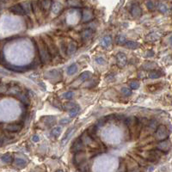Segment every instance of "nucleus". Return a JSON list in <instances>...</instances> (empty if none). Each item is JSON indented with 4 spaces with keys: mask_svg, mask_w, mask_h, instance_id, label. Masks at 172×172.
Masks as SVG:
<instances>
[{
    "mask_svg": "<svg viewBox=\"0 0 172 172\" xmlns=\"http://www.w3.org/2000/svg\"><path fill=\"white\" fill-rule=\"evenodd\" d=\"M125 123L127 128L129 129L131 134L133 135V137H134L135 139L139 138L141 133L142 126H143L142 120L135 116H130L126 119Z\"/></svg>",
    "mask_w": 172,
    "mask_h": 172,
    "instance_id": "nucleus-1",
    "label": "nucleus"
},
{
    "mask_svg": "<svg viewBox=\"0 0 172 172\" xmlns=\"http://www.w3.org/2000/svg\"><path fill=\"white\" fill-rule=\"evenodd\" d=\"M35 46L36 48L40 61L43 64H48L52 59V56L50 55L44 41L41 37L37 38V40L35 41Z\"/></svg>",
    "mask_w": 172,
    "mask_h": 172,
    "instance_id": "nucleus-2",
    "label": "nucleus"
},
{
    "mask_svg": "<svg viewBox=\"0 0 172 172\" xmlns=\"http://www.w3.org/2000/svg\"><path fill=\"white\" fill-rule=\"evenodd\" d=\"M41 38L44 41V43H45V45H46V47H47V48H48V52H49L52 58L57 57L58 55V53H59V49L58 48V47L56 46L55 42L53 41V39L48 35H42Z\"/></svg>",
    "mask_w": 172,
    "mask_h": 172,
    "instance_id": "nucleus-3",
    "label": "nucleus"
},
{
    "mask_svg": "<svg viewBox=\"0 0 172 172\" xmlns=\"http://www.w3.org/2000/svg\"><path fill=\"white\" fill-rule=\"evenodd\" d=\"M158 127V123L156 120H149L146 122L145 125L143 124V126H142V129H141V132L143 133H145V136H150L151 134H152L156 129Z\"/></svg>",
    "mask_w": 172,
    "mask_h": 172,
    "instance_id": "nucleus-4",
    "label": "nucleus"
},
{
    "mask_svg": "<svg viewBox=\"0 0 172 172\" xmlns=\"http://www.w3.org/2000/svg\"><path fill=\"white\" fill-rule=\"evenodd\" d=\"M125 165L127 171H139V165L136 163V161L132 157H127L125 160Z\"/></svg>",
    "mask_w": 172,
    "mask_h": 172,
    "instance_id": "nucleus-5",
    "label": "nucleus"
},
{
    "mask_svg": "<svg viewBox=\"0 0 172 172\" xmlns=\"http://www.w3.org/2000/svg\"><path fill=\"white\" fill-rule=\"evenodd\" d=\"M84 142L82 141L81 138H78L77 139L74 140V142L72 143L71 146V152L72 153H76L78 152H80V151H84Z\"/></svg>",
    "mask_w": 172,
    "mask_h": 172,
    "instance_id": "nucleus-6",
    "label": "nucleus"
},
{
    "mask_svg": "<svg viewBox=\"0 0 172 172\" xmlns=\"http://www.w3.org/2000/svg\"><path fill=\"white\" fill-rule=\"evenodd\" d=\"M74 157H73V164L77 166H79V165H82L84 162H85V159H86V157H85V153L84 151H80V152H78L76 153H74Z\"/></svg>",
    "mask_w": 172,
    "mask_h": 172,
    "instance_id": "nucleus-7",
    "label": "nucleus"
},
{
    "mask_svg": "<svg viewBox=\"0 0 172 172\" xmlns=\"http://www.w3.org/2000/svg\"><path fill=\"white\" fill-rule=\"evenodd\" d=\"M4 67L6 69H8L9 71H16V72H25L27 71H29V69H31L30 65H23V66H17V65H10V64H6L4 65Z\"/></svg>",
    "mask_w": 172,
    "mask_h": 172,
    "instance_id": "nucleus-8",
    "label": "nucleus"
},
{
    "mask_svg": "<svg viewBox=\"0 0 172 172\" xmlns=\"http://www.w3.org/2000/svg\"><path fill=\"white\" fill-rule=\"evenodd\" d=\"M22 125L16 124V123H10V124L3 125V129L6 132L11 133H18V132H20L22 130Z\"/></svg>",
    "mask_w": 172,
    "mask_h": 172,
    "instance_id": "nucleus-9",
    "label": "nucleus"
},
{
    "mask_svg": "<svg viewBox=\"0 0 172 172\" xmlns=\"http://www.w3.org/2000/svg\"><path fill=\"white\" fill-rule=\"evenodd\" d=\"M38 6L41 12L47 13L50 10L52 6V0H41L38 3Z\"/></svg>",
    "mask_w": 172,
    "mask_h": 172,
    "instance_id": "nucleus-10",
    "label": "nucleus"
},
{
    "mask_svg": "<svg viewBox=\"0 0 172 172\" xmlns=\"http://www.w3.org/2000/svg\"><path fill=\"white\" fill-rule=\"evenodd\" d=\"M127 63V58L124 53H118L116 55V64L120 68H123L126 66Z\"/></svg>",
    "mask_w": 172,
    "mask_h": 172,
    "instance_id": "nucleus-11",
    "label": "nucleus"
},
{
    "mask_svg": "<svg viewBox=\"0 0 172 172\" xmlns=\"http://www.w3.org/2000/svg\"><path fill=\"white\" fill-rule=\"evenodd\" d=\"M10 11L16 16H25L26 13L21 4H15L10 8Z\"/></svg>",
    "mask_w": 172,
    "mask_h": 172,
    "instance_id": "nucleus-12",
    "label": "nucleus"
},
{
    "mask_svg": "<svg viewBox=\"0 0 172 172\" xmlns=\"http://www.w3.org/2000/svg\"><path fill=\"white\" fill-rule=\"evenodd\" d=\"M78 49L77 42L73 40H70L68 45L66 46V55H72Z\"/></svg>",
    "mask_w": 172,
    "mask_h": 172,
    "instance_id": "nucleus-13",
    "label": "nucleus"
},
{
    "mask_svg": "<svg viewBox=\"0 0 172 172\" xmlns=\"http://www.w3.org/2000/svg\"><path fill=\"white\" fill-rule=\"evenodd\" d=\"M157 149L167 153L170 150H171V142L170 140H165L163 139L158 145H157Z\"/></svg>",
    "mask_w": 172,
    "mask_h": 172,
    "instance_id": "nucleus-14",
    "label": "nucleus"
},
{
    "mask_svg": "<svg viewBox=\"0 0 172 172\" xmlns=\"http://www.w3.org/2000/svg\"><path fill=\"white\" fill-rule=\"evenodd\" d=\"M16 97L22 103V104H24V105H26V106H28V105H29L30 104V101H29V97L26 94V93H24V92H19L16 96Z\"/></svg>",
    "mask_w": 172,
    "mask_h": 172,
    "instance_id": "nucleus-15",
    "label": "nucleus"
},
{
    "mask_svg": "<svg viewBox=\"0 0 172 172\" xmlns=\"http://www.w3.org/2000/svg\"><path fill=\"white\" fill-rule=\"evenodd\" d=\"M131 157L136 161V163H137L139 166L146 167V165H147V161H146V159H145L144 158H142V157L139 156V154H133Z\"/></svg>",
    "mask_w": 172,
    "mask_h": 172,
    "instance_id": "nucleus-16",
    "label": "nucleus"
},
{
    "mask_svg": "<svg viewBox=\"0 0 172 172\" xmlns=\"http://www.w3.org/2000/svg\"><path fill=\"white\" fill-rule=\"evenodd\" d=\"M141 14H142V10H141L140 6L137 3H134L131 9V15L133 17H139L141 16Z\"/></svg>",
    "mask_w": 172,
    "mask_h": 172,
    "instance_id": "nucleus-17",
    "label": "nucleus"
},
{
    "mask_svg": "<svg viewBox=\"0 0 172 172\" xmlns=\"http://www.w3.org/2000/svg\"><path fill=\"white\" fill-rule=\"evenodd\" d=\"M44 77L46 78H57L58 77H61V72L59 71H57V70H53V71H48L44 74Z\"/></svg>",
    "mask_w": 172,
    "mask_h": 172,
    "instance_id": "nucleus-18",
    "label": "nucleus"
},
{
    "mask_svg": "<svg viewBox=\"0 0 172 172\" xmlns=\"http://www.w3.org/2000/svg\"><path fill=\"white\" fill-rule=\"evenodd\" d=\"M163 76V72L161 70H152L148 73V78L152 79H157Z\"/></svg>",
    "mask_w": 172,
    "mask_h": 172,
    "instance_id": "nucleus-19",
    "label": "nucleus"
},
{
    "mask_svg": "<svg viewBox=\"0 0 172 172\" xmlns=\"http://www.w3.org/2000/svg\"><path fill=\"white\" fill-rule=\"evenodd\" d=\"M93 30L90 29H85L83 33H82V39H83V41H89L92 35H93Z\"/></svg>",
    "mask_w": 172,
    "mask_h": 172,
    "instance_id": "nucleus-20",
    "label": "nucleus"
},
{
    "mask_svg": "<svg viewBox=\"0 0 172 172\" xmlns=\"http://www.w3.org/2000/svg\"><path fill=\"white\" fill-rule=\"evenodd\" d=\"M124 45L126 48L131 49V50H135V49L139 48V44L134 41H126Z\"/></svg>",
    "mask_w": 172,
    "mask_h": 172,
    "instance_id": "nucleus-21",
    "label": "nucleus"
},
{
    "mask_svg": "<svg viewBox=\"0 0 172 172\" xmlns=\"http://www.w3.org/2000/svg\"><path fill=\"white\" fill-rule=\"evenodd\" d=\"M111 41H112V39L109 35H107V36H104L102 41H101V45L103 48H109L111 45Z\"/></svg>",
    "mask_w": 172,
    "mask_h": 172,
    "instance_id": "nucleus-22",
    "label": "nucleus"
},
{
    "mask_svg": "<svg viewBox=\"0 0 172 172\" xmlns=\"http://www.w3.org/2000/svg\"><path fill=\"white\" fill-rule=\"evenodd\" d=\"M21 5L22 6V8H23V10H24L26 14H28L29 16H30L32 14L33 10H32V5H31L30 2H28V1L27 2H23V3H22Z\"/></svg>",
    "mask_w": 172,
    "mask_h": 172,
    "instance_id": "nucleus-23",
    "label": "nucleus"
},
{
    "mask_svg": "<svg viewBox=\"0 0 172 172\" xmlns=\"http://www.w3.org/2000/svg\"><path fill=\"white\" fill-rule=\"evenodd\" d=\"M22 90L19 86L16 85V86H12V87H9L8 90H7V93L10 96H14L16 97L19 92H21Z\"/></svg>",
    "mask_w": 172,
    "mask_h": 172,
    "instance_id": "nucleus-24",
    "label": "nucleus"
},
{
    "mask_svg": "<svg viewBox=\"0 0 172 172\" xmlns=\"http://www.w3.org/2000/svg\"><path fill=\"white\" fill-rule=\"evenodd\" d=\"M91 76H92V73H91L90 71H84L83 73H81V74L79 75L78 80H79L80 82H85V81L89 80V79L91 78Z\"/></svg>",
    "mask_w": 172,
    "mask_h": 172,
    "instance_id": "nucleus-25",
    "label": "nucleus"
},
{
    "mask_svg": "<svg viewBox=\"0 0 172 172\" xmlns=\"http://www.w3.org/2000/svg\"><path fill=\"white\" fill-rule=\"evenodd\" d=\"M13 165L16 166V167H18V168H23L27 165V161L24 160V159H22V158H16L13 160Z\"/></svg>",
    "mask_w": 172,
    "mask_h": 172,
    "instance_id": "nucleus-26",
    "label": "nucleus"
},
{
    "mask_svg": "<svg viewBox=\"0 0 172 172\" xmlns=\"http://www.w3.org/2000/svg\"><path fill=\"white\" fill-rule=\"evenodd\" d=\"M159 38H160V35H159L158 33L154 32V33L149 34V35L146 36L145 40H146L147 41H150V42H154V41H158Z\"/></svg>",
    "mask_w": 172,
    "mask_h": 172,
    "instance_id": "nucleus-27",
    "label": "nucleus"
},
{
    "mask_svg": "<svg viewBox=\"0 0 172 172\" xmlns=\"http://www.w3.org/2000/svg\"><path fill=\"white\" fill-rule=\"evenodd\" d=\"M77 71H78V65H77L76 63H72V64L67 68V71H66V72H67V74H68L69 76L74 75L75 73H77Z\"/></svg>",
    "mask_w": 172,
    "mask_h": 172,
    "instance_id": "nucleus-28",
    "label": "nucleus"
},
{
    "mask_svg": "<svg viewBox=\"0 0 172 172\" xmlns=\"http://www.w3.org/2000/svg\"><path fill=\"white\" fill-rule=\"evenodd\" d=\"M1 160L4 163V164H7V165H10L13 162L14 158L13 157L11 156V154L10 153H6V154H3L2 157H1Z\"/></svg>",
    "mask_w": 172,
    "mask_h": 172,
    "instance_id": "nucleus-29",
    "label": "nucleus"
},
{
    "mask_svg": "<svg viewBox=\"0 0 172 172\" xmlns=\"http://www.w3.org/2000/svg\"><path fill=\"white\" fill-rule=\"evenodd\" d=\"M80 106L79 105H75L73 108H71V109H70V111H69V115H70V117L71 118H74L75 116H77V115H78V113H79V111H80Z\"/></svg>",
    "mask_w": 172,
    "mask_h": 172,
    "instance_id": "nucleus-30",
    "label": "nucleus"
},
{
    "mask_svg": "<svg viewBox=\"0 0 172 172\" xmlns=\"http://www.w3.org/2000/svg\"><path fill=\"white\" fill-rule=\"evenodd\" d=\"M157 64L154 62H145V64L142 65V68H144L145 70L148 71V70H154L157 67Z\"/></svg>",
    "mask_w": 172,
    "mask_h": 172,
    "instance_id": "nucleus-31",
    "label": "nucleus"
},
{
    "mask_svg": "<svg viewBox=\"0 0 172 172\" xmlns=\"http://www.w3.org/2000/svg\"><path fill=\"white\" fill-rule=\"evenodd\" d=\"M43 118H44L43 120H44V122H45L46 125L51 126L54 124H55L56 120L54 119V117H53V116H47V117H43Z\"/></svg>",
    "mask_w": 172,
    "mask_h": 172,
    "instance_id": "nucleus-32",
    "label": "nucleus"
},
{
    "mask_svg": "<svg viewBox=\"0 0 172 172\" xmlns=\"http://www.w3.org/2000/svg\"><path fill=\"white\" fill-rule=\"evenodd\" d=\"M61 132H62V129L60 126H56L54 127L52 132H51V136H53L54 138H58L59 135L61 134Z\"/></svg>",
    "mask_w": 172,
    "mask_h": 172,
    "instance_id": "nucleus-33",
    "label": "nucleus"
},
{
    "mask_svg": "<svg viewBox=\"0 0 172 172\" xmlns=\"http://www.w3.org/2000/svg\"><path fill=\"white\" fill-rule=\"evenodd\" d=\"M158 7V10H159L160 12H162L164 14H165V13L168 12V7L166 6V4H165L163 3H159Z\"/></svg>",
    "mask_w": 172,
    "mask_h": 172,
    "instance_id": "nucleus-34",
    "label": "nucleus"
},
{
    "mask_svg": "<svg viewBox=\"0 0 172 172\" xmlns=\"http://www.w3.org/2000/svg\"><path fill=\"white\" fill-rule=\"evenodd\" d=\"M129 86H130L131 90H136V89H138L139 87V83L137 80H132L129 83Z\"/></svg>",
    "mask_w": 172,
    "mask_h": 172,
    "instance_id": "nucleus-35",
    "label": "nucleus"
},
{
    "mask_svg": "<svg viewBox=\"0 0 172 172\" xmlns=\"http://www.w3.org/2000/svg\"><path fill=\"white\" fill-rule=\"evenodd\" d=\"M107 120H108V118H107V117H103V118H101V119H100V120H98V121L97 122L96 126H97V128H99V127L103 126L106 123Z\"/></svg>",
    "mask_w": 172,
    "mask_h": 172,
    "instance_id": "nucleus-36",
    "label": "nucleus"
},
{
    "mask_svg": "<svg viewBox=\"0 0 172 172\" xmlns=\"http://www.w3.org/2000/svg\"><path fill=\"white\" fill-rule=\"evenodd\" d=\"M74 130V127H71V128H69V129H67V131H66V133H65V135H64V137H63V139H62V142H65L67 139H68V138H69V136L71 135V133H72V131Z\"/></svg>",
    "mask_w": 172,
    "mask_h": 172,
    "instance_id": "nucleus-37",
    "label": "nucleus"
},
{
    "mask_svg": "<svg viewBox=\"0 0 172 172\" xmlns=\"http://www.w3.org/2000/svg\"><path fill=\"white\" fill-rule=\"evenodd\" d=\"M126 41V37L124 35H119L116 39V43L118 45H124Z\"/></svg>",
    "mask_w": 172,
    "mask_h": 172,
    "instance_id": "nucleus-38",
    "label": "nucleus"
},
{
    "mask_svg": "<svg viewBox=\"0 0 172 172\" xmlns=\"http://www.w3.org/2000/svg\"><path fill=\"white\" fill-rule=\"evenodd\" d=\"M145 5H146L147 9H148L149 10H155V8H156V6H155L154 3H153L152 0H148V1H146Z\"/></svg>",
    "mask_w": 172,
    "mask_h": 172,
    "instance_id": "nucleus-39",
    "label": "nucleus"
},
{
    "mask_svg": "<svg viewBox=\"0 0 172 172\" xmlns=\"http://www.w3.org/2000/svg\"><path fill=\"white\" fill-rule=\"evenodd\" d=\"M73 96H74V92L73 91H67V92H65V93H64L63 95H62V97L63 98H65V99H71L72 97H73Z\"/></svg>",
    "mask_w": 172,
    "mask_h": 172,
    "instance_id": "nucleus-40",
    "label": "nucleus"
},
{
    "mask_svg": "<svg viewBox=\"0 0 172 172\" xmlns=\"http://www.w3.org/2000/svg\"><path fill=\"white\" fill-rule=\"evenodd\" d=\"M8 89H9V85L8 84H5L3 83H0V94L7 92Z\"/></svg>",
    "mask_w": 172,
    "mask_h": 172,
    "instance_id": "nucleus-41",
    "label": "nucleus"
},
{
    "mask_svg": "<svg viewBox=\"0 0 172 172\" xmlns=\"http://www.w3.org/2000/svg\"><path fill=\"white\" fill-rule=\"evenodd\" d=\"M6 64H7V61H6V58L4 56V54L3 51H0V65L4 66Z\"/></svg>",
    "mask_w": 172,
    "mask_h": 172,
    "instance_id": "nucleus-42",
    "label": "nucleus"
},
{
    "mask_svg": "<svg viewBox=\"0 0 172 172\" xmlns=\"http://www.w3.org/2000/svg\"><path fill=\"white\" fill-rule=\"evenodd\" d=\"M121 93L124 96H126V97H129V96L132 95V90L130 89H128V88H122L121 89Z\"/></svg>",
    "mask_w": 172,
    "mask_h": 172,
    "instance_id": "nucleus-43",
    "label": "nucleus"
},
{
    "mask_svg": "<svg viewBox=\"0 0 172 172\" xmlns=\"http://www.w3.org/2000/svg\"><path fill=\"white\" fill-rule=\"evenodd\" d=\"M70 122H71V119H69V118H63L62 120H59V123L61 125H67Z\"/></svg>",
    "mask_w": 172,
    "mask_h": 172,
    "instance_id": "nucleus-44",
    "label": "nucleus"
},
{
    "mask_svg": "<svg viewBox=\"0 0 172 172\" xmlns=\"http://www.w3.org/2000/svg\"><path fill=\"white\" fill-rule=\"evenodd\" d=\"M76 104L74 103H65V107H64V109H71V108H73L74 106H75Z\"/></svg>",
    "mask_w": 172,
    "mask_h": 172,
    "instance_id": "nucleus-45",
    "label": "nucleus"
},
{
    "mask_svg": "<svg viewBox=\"0 0 172 172\" xmlns=\"http://www.w3.org/2000/svg\"><path fill=\"white\" fill-rule=\"evenodd\" d=\"M96 62L98 64V65H103L105 64V59L102 57H98L96 58Z\"/></svg>",
    "mask_w": 172,
    "mask_h": 172,
    "instance_id": "nucleus-46",
    "label": "nucleus"
},
{
    "mask_svg": "<svg viewBox=\"0 0 172 172\" xmlns=\"http://www.w3.org/2000/svg\"><path fill=\"white\" fill-rule=\"evenodd\" d=\"M155 55V53L152 51V50H150V51H148L146 54H145V57L146 58H150V57H153Z\"/></svg>",
    "mask_w": 172,
    "mask_h": 172,
    "instance_id": "nucleus-47",
    "label": "nucleus"
},
{
    "mask_svg": "<svg viewBox=\"0 0 172 172\" xmlns=\"http://www.w3.org/2000/svg\"><path fill=\"white\" fill-rule=\"evenodd\" d=\"M0 74H3V75H10V73L9 71H5V70H2V69H0Z\"/></svg>",
    "mask_w": 172,
    "mask_h": 172,
    "instance_id": "nucleus-48",
    "label": "nucleus"
},
{
    "mask_svg": "<svg viewBox=\"0 0 172 172\" xmlns=\"http://www.w3.org/2000/svg\"><path fill=\"white\" fill-rule=\"evenodd\" d=\"M33 140L34 141H35V142H37V141H39V137L37 136V135H35V136H34L33 137Z\"/></svg>",
    "mask_w": 172,
    "mask_h": 172,
    "instance_id": "nucleus-49",
    "label": "nucleus"
},
{
    "mask_svg": "<svg viewBox=\"0 0 172 172\" xmlns=\"http://www.w3.org/2000/svg\"><path fill=\"white\" fill-rule=\"evenodd\" d=\"M0 1H1V2H7L8 0H0Z\"/></svg>",
    "mask_w": 172,
    "mask_h": 172,
    "instance_id": "nucleus-50",
    "label": "nucleus"
}]
</instances>
